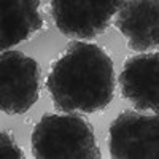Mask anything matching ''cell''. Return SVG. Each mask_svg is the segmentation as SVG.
Returning a JSON list of instances; mask_svg holds the SVG:
<instances>
[{"label": "cell", "mask_w": 159, "mask_h": 159, "mask_svg": "<svg viewBox=\"0 0 159 159\" xmlns=\"http://www.w3.org/2000/svg\"><path fill=\"white\" fill-rule=\"evenodd\" d=\"M115 69L108 52L96 43L72 42L51 62L46 89L64 113H97L115 94Z\"/></svg>", "instance_id": "6da1fadb"}, {"label": "cell", "mask_w": 159, "mask_h": 159, "mask_svg": "<svg viewBox=\"0 0 159 159\" xmlns=\"http://www.w3.org/2000/svg\"><path fill=\"white\" fill-rule=\"evenodd\" d=\"M37 159H99L94 127L86 118L70 113H46L32 132Z\"/></svg>", "instance_id": "7a4b0ae2"}, {"label": "cell", "mask_w": 159, "mask_h": 159, "mask_svg": "<svg viewBox=\"0 0 159 159\" xmlns=\"http://www.w3.org/2000/svg\"><path fill=\"white\" fill-rule=\"evenodd\" d=\"M123 3V0H52L49 11L61 34L92 40L110 27Z\"/></svg>", "instance_id": "3957f363"}, {"label": "cell", "mask_w": 159, "mask_h": 159, "mask_svg": "<svg viewBox=\"0 0 159 159\" xmlns=\"http://www.w3.org/2000/svg\"><path fill=\"white\" fill-rule=\"evenodd\" d=\"M40 96V69L37 61L21 51L0 56V108L8 115L25 113Z\"/></svg>", "instance_id": "277c9868"}, {"label": "cell", "mask_w": 159, "mask_h": 159, "mask_svg": "<svg viewBox=\"0 0 159 159\" xmlns=\"http://www.w3.org/2000/svg\"><path fill=\"white\" fill-rule=\"evenodd\" d=\"M108 148L115 159H157L159 118L124 111L110 124Z\"/></svg>", "instance_id": "5b68a950"}, {"label": "cell", "mask_w": 159, "mask_h": 159, "mask_svg": "<svg viewBox=\"0 0 159 159\" xmlns=\"http://www.w3.org/2000/svg\"><path fill=\"white\" fill-rule=\"evenodd\" d=\"M119 92L137 110L159 111V54H139L126 59L119 75Z\"/></svg>", "instance_id": "8992f818"}, {"label": "cell", "mask_w": 159, "mask_h": 159, "mask_svg": "<svg viewBox=\"0 0 159 159\" xmlns=\"http://www.w3.org/2000/svg\"><path fill=\"white\" fill-rule=\"evenodd\" d=\"M115 25L132 51H154L159 45V3L154 0L124 2L116 13Z\"/></svg>", "instance_id": "52a82bcc"}, {"label": "cell", "mask_w": 159, "mask_h": 159, "mask_svg": "<svg viewBox=\"0 0 159 159\" xmlns=\"http://www.w3.org/2000/svg\"><path fill=\"white\" fill-rule=\"evenodd\" d=\"M38 0H5L0 7V51L29 40L43 27Z\"/></svg>", "instance_id": "ba28073f"}, {"label": "cell", "mask_w": 159, "mask_h": 159, "mask_svg": "<svg viewBox=\"0 0 159 159\" xmlns=\"http://www.w3.org/2000/svg\"><path fill=\"white\" fill-rule=\"evenodd\" d=\"M0 156L5 159H21L22 151L18 147V143L13 137L10 130H2L0 132Z\"/></svg>", "instance_id": "9c48e42d"}]
</instances>
